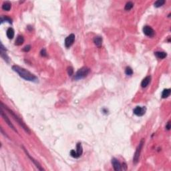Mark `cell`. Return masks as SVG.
I'll use <instances>...</instances> for the list:
<instances>
[{"instance_id":"cell-1","label":"cell","mask_w":171,"mask_h":171,"mask_svg":"<svg viewBox=\"0 0 171 171\" xmlns=\"http://www.w3.org/2000/svg\"><path fill=\"white\" fill-rule=\"evenodd\" d=\"M12 69L14 72L17 73L19 76L24 80L30 81V82H37V78L35 75L21 67L17 66V65H14L12 66Z\"/></svg>"},{"instance_id":"cell-2","label":"cell","mask_w":171,"mask_h":171,"mask_svg":"<svg viewBox=\"0 0 171 171\" xmlns=\"http://www.w3.org/2000/svg\"><path fill=\"white\" fill-rule=\"evenodd\" d=\"M1 104H2L3 106H4V108H5V109L8 110V112H9V114H10L12 116H13V119L16 120V121H17V122L18 123L19 125L21 126V128H23L24 130L27 133H28L29 134H31V130H29V128H28V127H27L26 125V124H25V123H24L23 121H22V120H21V118L19 117L17 115H16V114H15V113H14V112H13L12 110H10L9 108H8L7 106H5V105L3 104V102H1Z\"/></svg>"},{"instance_id":"cell-3","label":"cell","mask_w":171,"mask_h":171,"mask_svg":"<svg viewBox=\"0 0 171 171\" xmlns=\"http://www.w3.org/2000/svg\"><path fill=\"white\" fill-rule=\"evenodd\" d=\"M90 68H88L87 67H83L76 73L74 77V79L76 80L83 79V78L86 77L90 74Z\"/></svg>"},{"instance_id":"cell-4","label":"cell","mask_w":171,"mask_h":171,"mask_svg":"<svg viewBox=\"0 0 171 171\" xmlns=\"http://www.w3.org/2000/svg\"><path fill=\"white\" fill-rule=\"evenodd\" d=\"M144 144V139H142L140 142L139 143L138 146L137 147V148L136 150V152L134 153V158H133V162L134 163H137L138 162L139 160V157H140V153H141L142 149V147H143V145Z\"/></svg>"},{"instance_id":"cell-5","label":"cell","mask_w":171,"mask_h":171,"mask_svg":"<svg viewBox=\"0 0 171 171\" xmlns=\"http://www.w3.org/2000/svg\"><path fill=\"white\" fill-rule=\"evenodd\" d=\"M83 152V148L82 146V144L81 143H77V146H76V151H75L74 150H72L70 151V155L72 156L73 158H79L82 154Z\"/></svg>"},{"instance_id":"cell-6","label":"cell","mask_w":171,"mask_h":171,"mask_svg":"<svg viewBox=\"0 0 171 171\" xmlns=\"http://www.w3.org/2000/svg\"><path fill=\"white\" fill-rule=\"evenodd\" d=\"M75 41V35L74 34H69L68 37L65 39V46L66 48H69L74 43Z\"/></svg>"},{"instance_id":"cell-7","label":"cell","mask_w":171,"mask_h":171,"mask_svg":"<svg viewBox=\"0 0 171 171\" xmlns=\"http://www.w3.org/2000/svg\"><path fill=\"white\" fill-rule=\"evenodd\" d=\"M146 108L144 106H136L133 110L134 114L138 116H142L146 113Z\"/></svg>"},{"instance_id":"cell-8","label":"cell","mask_w":171,"mask_h":171,"mask_svg":"<svg viewBox=\"0 0 171 171\" xmlns=\"http://www.w3.org/2000/svg\"><path fill=\"white\" fill-rule=\"evenodd\" d=\"M143 32L146 36L150 37H153L155 34L154 30L152 29L151 27L148 26H146L143 27Z\"/></svg>"},{"instance_id":"cell-9","label":"cell","mask_w":171,"mask_h":171,"mask_svg":"<svg viewBox=\"0 0 171 171\" xmlns=\"http://www.w3.org/2000/svg\"><path fill=\"white\" fill-rule=\"evenodd\" d=\"M1 116H2V118H3V120H5V122L8 124V125H9V126L11 128H12L13 130L15 131V132H16L17 133H18V132H17V130L15 128L14 126L12 124V123L11 122V121L9 120V118L7 116V115L5 114V113H4V112H3V107H1Z\"/></svg>"},{"instance_id":"cell-10","label":"cell","mask_w":171,"mask_h":171,"mask_svg":"<svg viewBox=\"0 0 171 171\" xmlns=\"http://www.w3.org/2000/svg\"><path fill=\"white\" fill-rule=\"evenodd\" d=\"M22 148H24V151H25V152H26V154H27V156L29 157V158L30 159V160H32V162H34V164L35 165V166H36V167H37V168H38L39 170H40V171H43L44 169H43V168L42 167V166H41V164H40V163L37 162V160H35L34 158L32 157V156H30V154H29V153H28V152H27L26 150L24 148V146H22Z\"/></svg>"},{"instance_id":"cell-11","label":"cell","mask_w":171,"mask_h":171,"mask_svg":"<svg viewBox=\"0 0 171 171\" xmlns=\"http://www.w3.org/2000/svg\"><path fill=\"white\" fill-rule=\"evenodd\" d=\"M112 164L113 166V168L114 169L115 171H120L122 170V165L120 162L116 158H112Z\"/></svg>"},{"instance_id":"cell-12","label":"cell","mask_w":171,"mask_h":171,"mask_svg":"<svg viewBox=\"0 0 171 171\" xmlns=\"http://www.w3.org/2000/svg\"><path fill=\"white\" fill-rule=\"evenodd\" d=\"M102 37L100 36H96L94 37V43H95V45L98 47V48H100L102 45Z\"/></svg>"},{"instance_id":"cell-13","label":"cell","mask_w":171,"mask_h":171,"mask_svg":"<svg viewBox=\"0 0 171 171\" xmlns=\"http://www.w3.org/2000/svg\"><path fill=\"white\" fill-rule=\"evenodd\" d=\"M150 80H151V76H146V77L144 78V80L142 81L141 83V86L142 88H146L147 87L149 83L150 82Z\"/></svg>"},{"instance_id":"cell-14","label":"cell","mask_w":171,"mask_h":171,"mask_svg":"<svg viewBox=\"0 0 171 171\" xmlns=\"http://www.w3.org/2000/svg\"><path fill=\"white\" fill-rule=\"evenodd\" d=\"M154 55L158 59H164L167 56V54L164 51H156L155 52Z\"/></svg>"},{"instance_id":"cell-15","label":"cell","mask_w":171,"mask_h":171,"mask_svg":"<svg viewBox=\"0 0 171 171\" xmlns=\"http://www.w3.org/2000/svg\"><path fill=\"white\" fill-rule=\"evenodd\" d=\"M14 30H13V28L11 27H9L8 28V30H7V36L9 39H13V37H14V35H15V33H14Z\"/></svg>"},{"instance_id":"cell-16","label":"cell","mask_w":171,"mask_h":171,"mask_svg":"<svg viewBox=\"0 0 171 171\" xmlns=\"http://www.w3.org/2000/svg\"><path fill=\"white\" fill-rule=\"evenodd\" d=\"M24 42V38L22 35H18L16 38L15 44L16 45H22Z\"/></svg>"},{"instance_id":"cell-17","label":"cell","mask_w":171,"mask_h":171,"mask_svg":"<svg viewBox=\"0 0 171 171\" xmlns=\"http://www.w3.org/2000/svg\"><path fill=\"white\" fill-rule=\"evenodd\" d=\"M171 89H164L162 91V98H168V96H170V94H171Z\"/></svg>"},{"instance_id":"cell-18","label":"cell","mask_w":171,"mask_h":171,"mask_svg":"<svg viewBox=\"0 0 171 171\" xmlns=\"http://www.w3.org/2000/svg\"><path fill=\"white\" fill-rule=\"evenodd\" d=\"M11 3L9 2H5L3 3V4L2 5V9L5 11H9L11 9Z\"/></svg>"},{"instance_id":"cell-19","label":"cell","mask_w":171,"mask_h":171,"mask_svg":"<svg viewBox=\"0 0 171 171\" xmlns=\"http://www.w3.org/2000/svg\"><path fill=\"white\" fill-rule=\"evenodd\" d=\"M164 3H165V1L164 0H158L156 1H155L154 5L156 8H160L161 6H162Z\"/></svg>"},{"instance_id":"cell-20","label":"cell","mask_w":171,"mask_h":171,"mask_svg":"<svg viewBox=\"0 0 171 171\" xmlns=\"http://www.w3.org/2000/svg\"><path fill=\"white\" fill-rule=\"evenodd\" d=\"M4 21H8L9 24H12V19L8 16H4V17L2 16L1 17V24H3V22H4Z\"/></svg>"},{"instance_id":"cell-21","label":"cell","mask_w":171,"mask_h":171,"mask_svg":"<svg viewBox=\"0 0 171 171\" xmlns=\"http://www.w3.org/2000/svg\"><path fill=\"white\" fill-rule=\"evenodd\" d=\"M134 3L132 1H128L126 3L125 5V10H130L132 8H133Z\"/></svg>"},{"instance_id":"cell-22","label":"cell","mask_w":171,"mask_h":171,"mask_svg":"<svg viewBox=\"0 0 171 171\" xmlns=\"http://www.w3.org/2000/svg\"><path fill=\"white\" fill-rule=\"evenodd\" d=\"M125 73L127 76H132L133 74V70L130 67H126L125 69Z\"/></svg>"},{"instance_id":"cell-23","label":"cell","mask_w":171,"mask_h":171,"mask_svg":"<svg viewBox=\"0 0 171 171\" xmlns=\"http://www.w3.org/2000/svg\"><path fill=\"white\" fill-rule=\"evenodd\" d=\"M0 53H1V57L3 58V60H4L5 61L9 62V58H8V56L3 52V51L0 50Z\"/></svg>"},{"instance_id":"cell-24","label":"cell","mask_w":171,"mask_h":171,"mask_svg":"<svg viewBox=\"0 0 171 171\" xmlns=\"http://www.w3.org/2000/svg\"><path fill=\"white\" fill-rule=\"evenodd\" d=\"M67 71H68V75H69V76H72V75H73V74H74V69H73V68L71 66H69L68 68Z\"/></svg>"},{"instance_id":"cell-25","label":"cell","mask_w":171,"mask_h":171,"mask_svg":"<svg viewBox=\"0 0 171 171\" xmlns=\"http://www.w3.org/2000/svg\"><path fill=\"white\" fill-rule=\"evenodd\" d=\"M30 49H31V46L29 45H26V46H25V47L23 48V51H26V52H27V51H29L30 50Z\"/></svg>"},{"instance_id":"cell-26","label":"cell","mask_w":171,"mask_h":171,"mask_svg":"<svg viewBox=\"0 0 171 171\" xmlns=\"http://www.w3.org/2000/svg\"><path fill=\"white\" fill-rule=\"evenodd\" d=\"M41 55H42V56H47V53H46V50H45V49H43V50H42V51H41Z\"/></svg>"},{"instance_id":"cell-27","label":"cell","mask_w":171,"mask_h":171,"mask_svg":"<svg viewBox=\"0 0 171 171\" xmlns=\"http://www.w3.org/2000/svg\"><path fill=\"white\" fill-rule=\"evenodd\" d=\"M166 128L168 130H169L171 129V122H168L167 123V124L166 126Z\"/></svg>"}]
</instances>
